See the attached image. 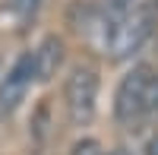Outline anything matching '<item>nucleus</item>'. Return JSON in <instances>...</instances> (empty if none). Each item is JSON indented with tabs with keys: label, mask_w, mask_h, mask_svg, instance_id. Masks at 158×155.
I'll list each match as a JSON object with an SVG mask.
<instances>
[{
	"label": "nucleus",
	"mask_w": 158,
	"mask_h": 155,
	"mask_svg": "<svg viewBox=\"0 0 158 155\" xmlns=\"http://www.w3.org/2000/svg\"><path fill=\"white\" fill-rule=\"evenodd\" d=\"M158 25V0H133L117 19L98 16V32L104 51H111V60H130L139 54L142 44L155 35Z\"/></svg>",
	"instance_id": "obj_1"
},
{
	"label": "nucleus",
	"mask_w": 158,
	"mask_h": 155,
	"mask_svg": "<svg viewBox=\"0 0 158 155\" xmlns=\"http://www.w3.org/2000/svg\"><path fill=\"white\" fill-rule=\"evenodd\" d=\"M155 79V70L149 63H136L133 70L123 73V79L117 82L114 92V117L117 124L133 127L149 114V86Z\"/></svg>",
	"instance_id": "obj_2"
},
{
	"label": "nucleus",
	"mask_w": 158,
	"mask_h": 155,
	"mask_svg": "<svg viewBox=\"0 0 158 155\" xmlns=\"http://www.w3.org/2000/svg\"><path fill=\"white\" fill-rule=\"evenodd\" d=\"M63 105L73 127H89L98 108V73L89 63H76L63 82Z\"/></svg>",
	"instance_id": "obj_3"
},
{
	"label": "nucleus",
	"mask_w": 158,
	"mask_h": 155,
	"mask_svg": "<svg viewBox=\"0 0 158 155\" xmlns=\"http://www.w3.org/2000/svg\"><path fill=\"white\" fill-rule=\"evenodd\" d=\"M35 82V54L25 51L16 57V63L6 70L3 82H0V120L13 117L19 111V105L29 95V86Z\"/></svg>",
	"instance_id": "obj_4"
},
{
	"label": "nucleus",
	"mask_w": 158,
	"mask_h": 155,
	"mask_svg": "<svg viewBox=\"0 0 158 155\" xmlns=\"http://www.w3.org/2000/svg\"><path fill=\"white\" fill-rule=\"evenodd\" d=\"M32 54H35V79L51 82L57 76V70L63 67V41L57 35H44Z\"/></svg>",
	"instance_id": "obj_5"
},
{
	"label": "nucleus",
	"mask_w": 158,
	"mask_h": 155,
	"mask_svg": "<svg viewBox=\"0 0 158 155\" xmlns=\"http://www.w3.org/2000/svg\"><path fill=\"white\" fill-rule=\"evenodd\" d=\"M70 155H104V152H101V143H98V139L85 136V139H79V143L73 146Z\"/></svg>",
	"instance_id": "obj_6"
},
{
	"label": "nucleus",
	"mask_w": 158,
	"mask_h": 155,
	"mask_svg": "<svg viewBox=\"0 0 158 155\" xmlns=\"http://www.w3.org/2000/svg\"><path fill=\"white\" fill-rule=\"evenodd\" d=\"M130 3H133V0H108V3H104V16H108V19H117V16H120V13L130 6Z\"/></svg>",
	"instance_id": "obj_7"
},
{
	"label": "nucleus",
	"mask_w": 158,
	"mask_h": 155,
	"mask_svg": "<svg viewBox=\"0 0 158 155\" xmlns=\"http://www.w3.org/2000/svg\"><path fill=\"white\" fill-rule=\"evenodd\" d=\"M149 114H158V73H155V79L149 86Z\"/></svg>",
	"instance_id": "obj_8"
},
{
	"label": "nucleus",
	"mask_w": 158,
	"mask_h": 155,
	"mask_svg": "<svg viewBox=\"0 0 158 155\" xmlns=\"http://www.w3.org/2000/svg\"><path fill=\"white\" fill-rule=\"evenodd\" d=\"M146 155H158V133H155L149 143H146Z\"/></svg>",
	"instance_id": "obj_9"
},
{
	"label": "nucleus",
	"mask_w": 158,
	"mask_h": 155,
	"mask_svg": "<svg viewBox=\"0 0 158 155\" xmlns=\"http://www.w3.org/2000/svg\"><path fill=\"white\" fill-rule=\"evenodd\" d=\"M111 155H130V152H123V149H117V152H111Z\"/></svg>",
	"instance_id": "obj_10"
}]
</instances>
